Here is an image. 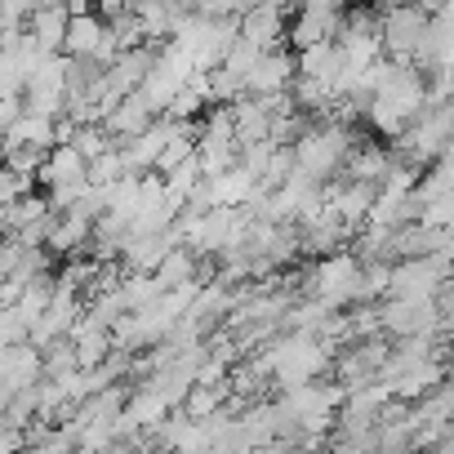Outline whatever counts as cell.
Segmentation results:
<instances>
[{"label": "cell", "instance_id": "26", "mask_svg": "<svg viewBox=\"0 0 454 454\" xmlns=\"http://www.w3.org/2000/svg\"><path fill=\"white\" fill-rule=\"evenodd\" d=\"M19 450H23V432L0 414V454H19Z\"/></svg>", "mask_w": 454, "mask_h": 454}, {"label": "cell", "instance_id": "9", "mask_svg": "<svg viewBox=\"0 0 454 454\" xmlns=\"http://www.w3.org/2000/svg\"><path fill=\"white\" fill-rule=\"evenodd\" d=\"M67 339H72V352H76V365L81 370H94V365H103L107 361V352H112V330L107 325H98L94 317H76V325L67 330Z\"/></svg>", "mask_w": 454, "mask_h": 454}, {"label": "cell", "instance_id": "16", "mask_svg": "<svg viewBox=\"0 0 454 454\" xmlns=\"http://www.w3.org/2000/svg\"><path fill=\"white\" fill-rule=\"evenodd\" d=\"M98 36H103V19L98 14H72L67 32H63V54L67 59H94Z\"/></svg>", "mask_w": 454, "mask_h": 454}, {"label": "cell", "instance_id": "27", "mask_svg": "<svg viewBox=\"0 0 454 454\" xmlns=\"http://www.w3.org/2000/svg\"><path fill=\"white\" fill-rule=\"evenodd\" d=\"M379 5H414V0H379Z\"/></svg>", "mask_w": 454, "mask_h": 454}, {"label": "cell", "instance_id": "2", "mask_svg": "<svg viewBox=\"0 0 454 454\" xmlns=\"http://www.w3.org/2000/svg\"><path fill=\"white\" fill-rule=\"evenodd\" d=\"M427 19L419 5H383L379 14V50L383 59H396V63H410L423 32H427Z\"/></svg>", "mask_w": 454, "mask_h": 454}, {"label": "cell", "instance_id": "19", "mask_svg": "<svg viewBox=\"0 0 454 454\" xmlns=\"http://www.w3.org/2000/svg\"><path fill=\"white\" fill-rule=\"evenodd\" d=\"M259 54H263V50H254L250 41H241V36H237L232 45H227V54H223V63H218V67H223L227 76H232V81H241V90H246V76H250V67L259 63Z\"/></svg>", "mask_w": 454, "mask_h": 454}, {"label": "cell", "instance_id": "22", "mask_svg": "<svg viewBox=\"0 0 454 454\" xmlns=\"http://www.w3.org/2000/svg\"><path fill=\"white\" fill-rule=\"evenodd\" d=\"M85 178H90L94 187H112L116 178H125V165H121V152L112 147V152H103V156H94V160L85 165Z\"/></svg>", "mask_w": 454, "mask_h": 454}, {"label": "cell", "instance_id": "7", "mask_svg": "<svg viewBox=\"0 0 454 454\" xmlns=\"http://www.w3.org/2000/svg\"><path fill=\"white\" fill-rule=\"evenodd\" d=\"M169 246H178L174 227H165V232H138V237H125V241H121V268H125V272H156V263L165 259Z\"/></svg>", "mask_w": 454, "mask_h": 454}, {"label": "cell", "instance_id": "1", "mask_svg": "<svg viewBox=\"0 0 454 454\" xmlns=\"http://www.w3.org/2000/svg\"><path fill=\"white\" fill-rule=\"evenodd\" d=\"M352 143H356V138H352L348 125H339V121H317V125L290 147V152H294V169L308 174V178H317V183H325V178H334V174L343 169V156H348Z\"/></svg>", "mask_w": 454, "mask_h": 454}, {"label": "cell", "instance_id": "13", "mask_svg": "<svg viewBox=\"0 0 454 454\" xmlns=\"http://www.w3.org/2000/svg\"><path fill=\"white\" fill-rule=\"evenodd\" d=\"M90 227L81 214H59L54 209V223H50V232H45V254H81L90 246Z\"/></svg>", "mask_w": 454, "mask_h": 454}, {"label": "cell", "instance_id": "30", "mask_svg": "<svg viewBox=\"0 0 454 454\" xmlns=\"http://www.w3.org/2000/svg\"><path fill=\"white\" fill-rule=\"evenodd\" d=\"M209 454H223V450H209Z\"/></svg>", "mask_w": 454, "mask_h": 454}, {"label": "cell", "instance_id": "23", "mask_svg": "<svg viewBox=\"0 0 454 454\" xmlns=\"http://www.w3.org/2000/svg\"><path fill=\"white\" fill-rule=\"evenodd\" d=\"M200 112H205V98H200L192 85H183V90L169 98V107H165L160 116H169V121H196Z\"/></svg>", "mask_w": 454, "mask_h": 454}, {"label": "cell", "instance_id": "12", "mask_svg": "<svg viewBox=\"0 0 454 454\" xmlns=\"http://www.w3.org/2000/svg\"><path fill=\"white\" fill-rule=\"evenodd\" d=\"M205 183H209V200L223 205V209H241L254 196V187H259V178L246 165H232V169H223V174H214Z\"/></svg>", "mask_w": 454, "mask_h": 454}, {"label": "cell", "instance_id": "28", "mask_svg": "<svg viewBox=\"0 0 454 454\" xmlns=\"http://www.w3.org/2000/svg\"><path fill=\"white\" fill-rule=\"evenodd\" d=\"M250 5H263V0H241V14H246V10H250Z\"/></svg>", "mask_w": 454, "mask_h": 454}, {"label": "cell", "instance_id": "3", "mask_svg": "<svg viewBox=\"0 0 454 454\" xmlns=\"http://www.w3.org/2000/svg\"><path fill=\"white\" fill-rule=\"evenodd\" d=\"M450 281V254L401 259L387 272V299H432Z\"/></svg>", "mask_w": 454, "mask_h": 454}, {"label": "cell", "instance_id": "21", "mask_svg": "<svg viewBox=\"0 0 454 454\" xmlns=\"http://www.w3.org/2000/svg\"><path fill=\"white\" fill-rule=\"evenodd\" d=\"M209 450H214V436H209V427H205L200 419H187L169 454H209Z\"/></svg>", "mask_w": 454, "mask_h": 454}, {"label": "cell", "instance_id": "4", "mask_svg": "<svg viewBox=\"0 0 454 454\" xmlns=\"http://www.w3.org/2000/svg\"><path fill=\"white\" fill-rule=\"evenodd\" d=\"M290 10H294V0H263V5H250L246 14H237V36L250 41L254 50H277L286 41Z\"/></svg>", "mask_w": 454, "mask_h": 454}, {"label": "cell", "instance_id": "17", "mask_svg": "<svg viewBox=\"0 0 454 454\" xmlns=\"http://www.w3.org/2000/svg\"><path fill=\"white\" fill-rule=\"evenodd\" d=\"M196 254L187 250V246H169L165 250V259L156 263V272H152V281L160 286V290H174V286H187V281H196Z\"/></svg>", "mask_w": 454, "mask_h": 454}, {"label": "cell", "instance_id": "15", "mask_svg": "<svg viewBox=\"0 0 454 454\" xmlns=\"http://www.w3.org/2000/svg\"><path fill=\"white\" fill-rule=\"evenodd\" d=\"M227 401H232V383H192L187 387V396H183V405H178V414H187V419H209V414H218Z\"/></svg>", "mask_w": 454, "mask_h": 454}, {"label": "cell", "instance_id": "8", "mask_svg": "<svg viewBox=\"0 0 454 454\" xmlns=\"http://www.w3.org/2000/svg\"><path fill=\"white\" fill-rule=\"evenodd\" d=\"M294 76H312V81H325L343 94V59H339V45L334 41H321V45H308L294 54Z\"/></svg>", "mask_w": 454, "mask_h": 454}, {"label": "cell", "instance_id": "25", "mask_svg": "<svg viewBox=\"0 0 454 454\" xmlns=\"http://www.w3.org/2000/svg\"><path fill=\"white\" fill-rule=\"evenodd\" d=\"M450 218H454V192H450V196L427 200V205L419 209V218H414V223H423V227H450Z\"/></svg>", "mask_w": 454, "mask_h": 454}, {"label": "cell", "instance_id": "11", "mask_svg": "<svg viewBox=\"0 0 454 454\" xmlns=\"http://www.w3.org/2000/svg\"><path fill=\"white\" fill-rule=\"evenodd\" d=\"M387 165H392V152L387 147H379V143H352L348 147V156H343V178L348 183H383V174H387Z\"/></svg>", "mask_w": 454, "mask_h": 454}, {"label": "cell", "instance_id": "10", "mask_svg": "<svg viewBox=\"0 0 454 454\" xmlns=\"http://www.w3.org/2000/svg\"><path fill=\"white\" fill-rule=\"evenodd\" d=\"M67 5L63 0H45V5H36L32 14H27V23H23V32L45 50V54H59L63 50V32H67Z\"/></svg>", "mask_w": 454, "mask_h": 454}, {"label": "cell", "instance_id": "24", "mask_svg": "<svg viewBox=\"0 0 454 454\" xmlns=\"http://www.w3.org/2000/svg\"><path fill=\"white\" fill-rule=\"evenodd\" d=\"M41 160H45V147H32V143H23V147H10V152H5V169H14V174H32V178H36Z\"/></svg>", "mask_w": 454, "mask_h": 454}, {"label": "cell", "instance_id": "29", "mask_svg": "<svg viewBox=\"0 0 454 454\" xmlns=\"http://www.w3.org/2000/svg\"><path fill=\"white\" fill-rule=\"evenodd\" d=\"M0 165H5V138H0Z\"/></svg>", "mask_w": 454, "mask_h": 454}, {"label": "cell", "instance_id": "6", "mask_svg": "<svg viewBox=\"0 0 454 454\" xmlns=\"http://www.w3.org/2000/svg\"><path fill=\"white\" fill-rule=\"evenodd\" d=\"M290 81H294V54L290 50H263L259 63L246 76V94H254V98L281 94V90H290Z\"/></svg>", "mask_w": 454, "mask_h": 454}, {"label": "cell", "instance_id": "20", "mask_svg": "<svg viewBox=\"0 0 454 454\" xmlns=\"http://www.w3.org/2000/svg\"><path fill=\"white\" fill-rule=\"evenodd\" d=\"M85 165L94 160V156H103V152H112V134L103 129V125H76V134H72V143H67Z\"/></svg>", "mask_w": 454, "mask_h": 454}, {"label": "cell", "instance_id": "5", "mask_svg": "<svg viewBox=\"0 0 454 454\" xmlns=\"http://www.w3.org/2000/svg\"><path fill=\"white\" fill-rule=\"evenodd\" d=\"M339 14H343V10H330V5H299V10L290 14V23H286V36H290L294 54L308 50V45L334 41V36H339Z\"/></svg>", "mask_w": 454, "mask_h": 454}, {"label": "cell", "instance_id": "14", "mask_svg": "<svg viewBox=\"0 0 454 454\" xmlns=\"http://www.w3.org/2000/svg\"><path fill=\"white\" fill-rule=\"evenodd\" d=\"M0 379L10 387H32L41 383V352L32 343H14V348H0Z\"/></svg>", "mask_w": 454, "mask_h": 454}, {"label": "cell", "instance_id": "18", "mask_svg": "<svg viewBox=\"0 0 454 454\" xmlns=\"http://www.w3.org/2000/svg\"><path fill=\"white\" fill-rule=\"evenodd\" d=\"M361 116H365V121H370V129H374V134H383L387 143H396V138L405 134V125H410V121H405L392 103H383V98H370Z\"/></svg>", "mask_w": 454, "mask_h": 454}]
</instances>
